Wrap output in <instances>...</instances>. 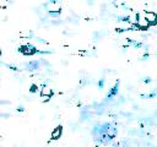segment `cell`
Segmentation results:
<instances>
[{"label":"cell","mask_w":157,"mask_h":147,"mask_svg":"<svg viewBox=\"0 0 157 147\" xmlns=\"http://www.w3.org/2000/svg\"><path fill=\"white\" fill-rule=\"evenodd\" d=\"M144 18L150 26H156L157 24V13L153 11H145L144 12Z\"/></svg>","instance_id":"6da1fadb"},{"label":"cell","mask_w":157,"mask_h":147,"mask_svg":"<svg viewBox=\"0 0 157 147\" xmlns=\"http://www.w3.org/2000/svg\"><path fill=\"white\" fill-rule=\"evenodd\" d=\"M37 91H38V86H37L36 83H32L31 87H29V92H31V93H36Z\"/></svg>","instance_id":"8992f818"},{"label":"cell","mask_w":157,"mask_h":147,"mask_svg":"<svg viewBox=\"0 0 157 147\" xmlns=\"http://www.w3.org/2000/svg\"><path fill=\"white\" fill-rule=\"evenodd\" d=\"M18 50L23 55H33V54L37 53V49L32 44H22V45L18 47Z\"/></svg>","instance_id":"7a4b0ae2"},{"label":"cell","mask_w":157,"mask_h":147,"mask_svg":"<svg viewBox=\"0 0 157 147\" xmlns=\"http://www.w3.org/2000/svg\"><path fill=\"white\" fill-rule=\"evenodd\" d=\"M47 9H48V12H50V13H60V11H61V6H60V4L59 2H55V1H52V2H49V4H47Z\"/></svg>","instance_id":"5b68a950"},{"label":"cell","mask_w":157,"mask_h":147,"mask_svg":"<svg viewBox=\"0 0 157 147\" xmlns=\"http://www.w3.org/2000/svg\"><path fill=\"white\" fill-rule=\"evenodd\" d=\"M63 131H64L63 125H56V126L53 129L52 134H50V140H49V141H58V140L63 136Z\"/></svg>","instance_id":"277c9868"},{"label":"cell","mask_w":157,"mask_h":147,"mask_svg":"<svg viewBox=\"0 0 157 147\" xmlns=\"http://www.w3.org/2000/svg\"><path fill=\"white\" fill-rule=\"evenodd\" d=\"M54 96V91L49 87H43L40 89V100L42 102H48L52 97Z\"/></svg>","instance_id":"3957f363"}]
</instances>
